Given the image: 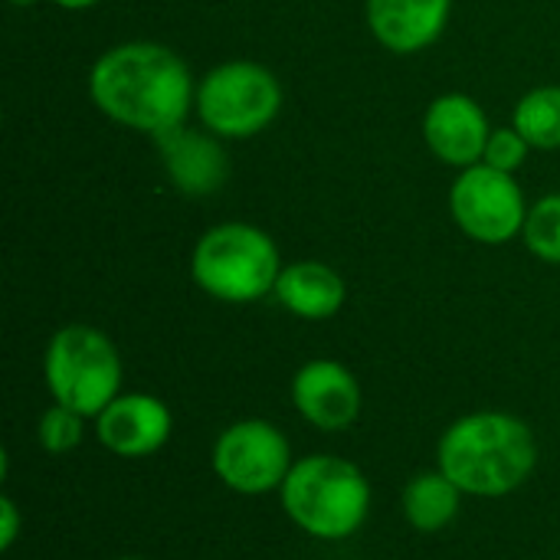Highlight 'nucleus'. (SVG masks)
<instances>
[{
	"label": "nucleus",
	"instance_id": "nucleus-1",
	"mask_svg": "<svg viewBox=\"0 0 560 560\" xmlns=\"http://www.w3.org/2000/svg\"><path fill=\"white\" fill-rule=\"evenodd\" d=\"M89 98L115 125L161 138L184 125L197 85L187 62L171 46L128 39L92 62Z\"/></svg>",
	"mask_w": 560,
	"mask_h": 560
},
{
	"label": "nucleus",
	"instance_id": "nucleus-2",
	"mask_svg": "<svg viewBox=\"0 0 560 560\" xmlns=\"http://www.w3.org/2000/svg\"><path fill=\"white\" fill-rule=\"evenodd\" d=\"M538 466V440L532 427L502 410H479L453 420L436 443V469H443L472 499L515 495Z\"/></svg>",
	"mask_w": 560,
	"mask_h": 560
},
{
	"label": "nucleus",
	"instance_id": "nucleus-3",
	"mask_svg": "<svg viewBox=\"0 0 560 560\" xmlns=\"http://www.w3.org/2000/svg\"><path fill=\"white\" fill-rule=\"evenodd\" d=\"M289 522L315 541L354 538L371 512V482L351 459L315 453L295 459L279 489Z\"/></svg>",
	"mask_w": 560,
	"mask_h": 560
},
{
	"label": "nucleus",
	"instance_id": "nucleus-4",
	"mask_svg": "<svg viewBox=\"0 0 560 560\" xmlns=\"http://www.w3.org/2000/svg\"><path fill=\"white\" fill-rule=\"evenodd\" d=\"M282 256L272 236L253 223L210 226L190 256L197 289L226 305H249L276 292Z\"/></svg>",
	"mask_w": 560,
	"mask_h": 560
},
{
	"label": "nucleus",
	"instance_id": "nucleus-5",
	"mask_svg": "<svg viewBox=\"0 0 560 560\" xmlns=\"http://www.w3.org/2000/svg\"><path fill=\"white\" fill-rule=\"evenodd\" d=\"M121 354L115 341L92 325H62L43 354V381L52 404L95 420L121 394Z\"/></svg>",
	"mask_w": 560,
	"mask_h": 560
},
{
	"label": "nucleus",
	"instance_id": "nucleus-6",
	"mask_svg": "<svg viewBox=\"0 0 560 560\" xmlns=\"http://www.w3.org/2000/svg\"><path fill=\"white\" fill-rule=\"evenodd\" d=\"M194 105L207 131L217 138L246 141L276 121L282 108V85L262 62L230 59L200 79Z\"/></svg>",
	"mask_w": 560,
	"mask_h": 560
},
{
	"label": "nucleus",
	"instance_id": "nucleus-7",
	"mask_svg": "<svg viewBox=\"0 0 560 560\" xmlns=\"http://www.w3.org/2000/svg\"><path fill=\"white\" fill-rule=\"evenodd\" d=\"M217 479L236 495H272L289 479L295 456L289 436L269 420L230 423L210 450Z\"/></svg>",
	"mask_w": 560,
	"mask_h": 560
},
{
	"label": "nucleus",
	"instance_id": "nucleus-8",
	"mask_svg": "<svg viewBox=\"0 0 560 560\" xmlns=\"http://www.w3.org/2000/svg\"><path fill=\"white\" fill-rule=\"evenodd\" d=\"M450 210L456 226L482 246L512 243L528 220V203L515 174L489 167L486 161L459 171L450 187Z\"/></svg>",
	"mask_w": 560,
	"mask_h": 560
},
{
	"label": "nucleus",
	"instance_id": "nucleus-9",
	"mask_svg": "<svg viewBox=\"0 0 560 560\" xmlns=\"http://www.w3.org/2000/svg\"><path fill=\"white\" fill-rule=\"evenodd\" d=\"M292 407L308 427L322 433H341L361 417L364 390L351 368L331 358H315L292 377Z\"/></svg>",
	"mask_w": 560,
	"mask_h": 560
},
{
	"label": "nucleus",
	"instance_id": "nucleus-10",
	"mask_svg": "<svg viewBox=\"0 0 560 560\" xmlns=\"http://www.w3.org/2000/svg\"><path fill=\"white\" fill-rule=\"evenodd\" d=\"M95 440L118 459H148L161 453L174 433L171 407L154 394H118L95 420Z\"/></svg>",
	"mask_w": 560,
	"mask_h": 560
},
{
	"label": "nucleus",
	"instance_id": "nucleus-11",
	"mask_svg": "<svg viewBox=\"0 0 560 560\" xmlns=\"http://www.w3.org/2000/svg\"><path fill=\"white\" fill-rule=\"evenodd\" d=\"M489 118L482 105L466 92H443L423 112V141L436 161L450 167H472L482 164L489 144Z\"/></svg>",
	"mask_w": 560,
	"mask_h": 560
},
{
	"label": "nucleus",
	"instance_id": "nucleus-12",
	"mask_svg": "<svg viewBox=\"0 0 560 560\" xmlns=\"http://www.w3.org/2000/svg\"><path fill=\"white\" fill-rule=\"evenodd\" d=\"M154 141H158L164 171L180 194L207 197L226 184L230 161H226V151L220 144L223 138H217L213 131H207V128L197 131V128L180 125L174 131H164Z\"/></svg>",
	"mask_w": 560,
	"mask_h": 560
},
{
	"label": "nucleus",
	"instance_id": "nucleus-13",
	"mask_svg": "<svg viewBox=\"0 0 560 560\" xmlns=\"http://www.w3.org/2000/svg\"><path fill=\"white\" fill-rule=\"evenodd\" d=\"M453 0H368V26L374 39L397 56L433 46L450 23Z\"/></svg>",
	"mask_w": 560,
	"mask_h": 560
},
{
	"label": "nucleus",
	"instance_id": "nucleus-14",
	"mask_svg": "<svg viewBox=\"0 0 560 560\" xmlns=\"http://www.w3.org/2000/svg\"><path fill=\"white\" fill-rule=\"evenodd\" d=\"M279 305L305 322H328L345 308L348 285L341 272L318 259H299L282 266L276 292Z\"/></svg>",
	"mask_w": 560,
	"mask_h": 560
},
{
	"label": "nucleus",
	"instance_id": "nucleus-15",
	"mask_svg": "<svg viewBox=\"0 0 560 560\" xmlns=\"http://www.w3.org/2000/svg\"><path fill=\"white\" fill-rule=\"evenodd\" d=\"M463 499H466V492L443 469H433V472L413 476L404 486L400 505H404V518L413 532L436 535L459 518Z\"/></svg>",
	"mask_w": 560,
	"mask_h": 560
},
{
	"label": "nucleus",
	"instance_id": "nucleus-16",
	"mask_svg": "<svg viewBox=\"0 0 560 560\" xmlns=\"http://www.w3.org/2000/svg\"><path fill=\"white\" fill-rule=\"evenodd\" d=\"M512 125L532 148L558 151L560 148V85H538L518 98Z\"/></svg>",
	"mask_w": 560,
	"mask_h": 560
},
{
	"label": "nucleus",
	"instance_id": "nucleus-17",
	"mask_svg": "<svg viewBox=\"0 0 560 560\" xmlns=\"http://www.w3.org/2000/svg\"><path fill=\"white\" fill-rule=\"evenodd\" d=\"M522 236H525V246L532 256H538L541 262L560 266V194H548L528 207Z\"/></svg>",
	"mask_w": 560,
	"mask_h": 560
},
{
	"label": "nucleus",
	"instance_id": "nucleus-18",
	"mask_svg": "<svg viewBox=\"0 0 560 560\" xmlns=\"http://www.w3.org/2000/svg\"><path fill=\"white\" fill-rule=\"evenodd\" d=\"M36 440H39L43 453L66 456L85 440V417L62 407V404H52V407L43 410V417L36 423Z\"/></svg>",
	"mask_w": 560,
	"mask_h": 560
},
{
	"label": "nucleus",
	"instance_id": "nucleus-19",
	"mask_svg": "<svg viewBox=\"0 0 560 560\" xmlns=\"http://www.w3.org/2000/svg\"><path fill=\"white\" fill-rule=\"evenodd\" d=\"M528 151H532V144L522 138V131L515 128V125H509V128H492V135H489V144H486V164L489 167H499V171H505V174H515L525 161H528Z\"/></svg>",
	"mask_w": 560,
	"mask_h": 560
},
{
	"label": "nucleus",
	"instance_id": "nucleus-20",
	"mask_svg": "<svg viewBox=\"0 0 560 560\" xmlns=\"http://www.w3.org/2000/svg\"><path fill=\"white\" fill-rule=\"evenodd\" d=\"M20 528H23V515H20V505L3 495L0 499V551H10L20 538Z\"/></svg>",
	"mask_w": 560,
	"mask_h": 560
},
{
	"label": "nucleus",
	"instance_id": "nucleus-21",
	"mask_svg": "<svg viewBox=\"0 0 560 560\" xmlns=\"http://www.w3.org/2000/svg\"><path fill=\"white\" fill-rule=\"evenodd\" d=\"M56 7H62V10H92V7H98L102 0H52Z\"/></svg>",
	"mask_w": 560,
	"mask_h": 560
},
{
	"label": "nucleus",
	"instance_id": "nucleus-22",
	"mask_svg": "<svg viewBox=\"0 0 560 560\" xmlns=\"http://www.w3.org/2000/svg\"><path fill=\"white\" fill-rule=\"evenodd\" d=\"M10 3H13V7H33L36 0H10Z\"/></svg>",
	"mask_w": 560,
	"mask_h": 560
},
{
	"label": "nucleus",
	"instance_id": "nucleus-23",
	"mask_svg": "<svg viewBox=\"0 0 560 560\" xmlns=\"http://www.w3.org/2000/svg\"><path fill=\"white\" fill-rule=\"evenodd\" d=\"M118 560H141V558H118Z\"/></svg>",
	"mask_w": 560,
	"mask_h": 560
}]
</instances>
